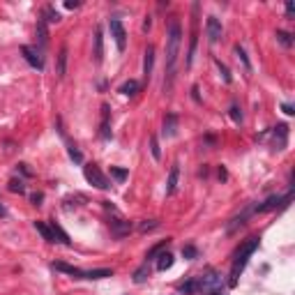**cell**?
I'll return each instance as SVG.
<instances>
[{"label":"cell","instance_id":"cell-1","mask_svg":"<svg viewBox=\"0 0 295 295\" xmlns=\"http://www.w3.org/2000/svg\"><path fill=\"white\" fill-rule=\"evenodd\" d=\"M180 46H182V26H180V21H178V16H171V21H168V35H166V79H164V92L173 88Z\"/></svg>","mask_w":295,"mask_h":295},{"label":"cell","instance_id":"cell-2","mask_svg":"<svg viewBox=\"0 0 295 295\" xmlns=\"http://www.w3.org/2000/svg\"><path fill=\"white\" fill-rule=\"evenodd\" d=\"M258 244H261V240H258V238H249L247 242L240 244V249L235 251L233 265H231V277H228V286H231V288L238 286V279H240V274H242L244 265H247V261H249L251 254L258 249Z\"/></svg>","mask_w":295,"mask_h":295},{"label":"cell","instance_id":"cell-3","mask_svg":"<svg viewBox=\"0 0 295 295\" xmlns=\"http://www.w3.org/2000/svg\"><path fill=\"white\" fill-rule=\"evenodd\" d=\"M196 284H198V288H203L208 293H217L221 288V277L217 274V270L208 268V270H203V274L196 279Z\"/></svg>","mask_w":295,"mask_h":295},{"label":"cell","instance_id":"cell-4","mask_svg":"<svg viewBox=\"0 0 295 295\" xmlns=\"http://www.w3.org/2000/svg\"><path fill=\"white\" fill-rule=\"evenodd\" d=\"M83 175H85V180L90 182L92 187H97V189H108V187H111V182L106 180V175L102 173L99 166H95V164H85Z\"/></svg>","mask_w":295,"mask_h":295},{"label":"cell","instance_id":"cell-5","mask_svg":"<svg viewBox=\"0 0 295 295\" xmlns=\"http://www.w3.org/2000/svg\"><path fill=\"white\" fill-rule=\"evenodd\" d=\"M108 30H111V37H113L118 51L122 53L125 46H127V32H125V26H122L120 19H111V21H108Z\"/></svg>","mask_w":295,"mask_h":295},{"label":"cell","instance_id":"cell-6","mask_svg":"<svg viewBox=\"0 0 295 295\" xmlns=\"http://www.w3.org/2000/svg\"><path fill=\"white\" fill-rule=\"evenodd\" d=\"M21 53H23V58H26V62L30 65V67H35V69H44V58H42V53L37 51V49H32V46H28V44H23L21 46Z\"/></svg>","mask_w":295,"mask_h":295},{"label":"cell","instance_id":"cell-7","mask_svg":"<svg viewBox=\"0 0 295 295\" xmlns=\"http://www.w3.org/2000/svg\"><path fill=\"white\" fill-rule=\"evenodd\" d=\"M194 12V26H191V39H189V51H187V67H191V60H194V51H196V42H198V2L191 7Z\"/></svg>","mask_w":295,"mask_h":295},{"label":"cell","instance_id":"cell-8","mask_svg":"<svg viewBox=\"0 0 295 295\" xmlns=\"http://www.w3.org/2000/svg\"><path fill=\"white\" fill-rule=\"evenodd\" d=\"M254 212H256V205H247V208H244L240 215H235L233 219H231V224L226 226V231H228V233H235L240 226H244V224H247V219H249Z\"/></svg>","mask_w":295,"mask_h":295},{"label":"cell","instance_id":"cell-9","mask_svg":"<svg viewBox=\"0 0 295 295\" xmlns=\"http://www.w3.org/2000/svg\"><path fill=\"white\" fill-rule=\"evenodd\" d=\"M291 198H293V196H291V194H288V196H284V198H281V196H270V198H268V201H263V203H261V205L256 203V212H268V210H274V208H279V205H281V208H284V205H288V203H291Z\"/></svg>","mask_w":295,"mask_h":295},{"label":"cell","instance_id":"cell-10","mask_svg":"<svg viewBox=\"0 0 295 295\" xmlns=\"http://www.w3.org/2000/svg\"><path fill=\"white\" fill-rule=\"evenodd\" d=\"M205 30H208V39H210L212 44H217L221 39V23L217 16H208V21H205Z\"/></svg>","mask_w":295,"mask_h":295},{"label":"cell","instance_id":"cell-11","mask_svg":"<svg viewBox=\"0 0 295 295\" xmlns=\"http://www.w3.org/2000/svg\"><path fill=\"white\" fill-rule=\"evenodd\" d=\"M99 136L108 141L111 138V108L108 104H102V122H99Z\"/></svg>","mask_w":295,"mask_h":295},{"label":"cell","instance_id":"cell-12","mask_svg":"<svg viewBox=\"0 0 295 295\" xmlns=\"http://www.w3.org/2000/svg\"><path fill=\"white\" fill-rule=\"evenodd\" d=\"M108 226H111V233H113L115 238H125V235L132 233V221L118 219V217H113V219H108Z\"/></svg>","mask_w":295,"mask_h":295},{"label":"cell","instance_id":"cell-13","mask_svg":"<svg viewBox=\"0 0 295 295\" xmlns=\"http://www.w3.org/2000/svg\"><path fill=\"white\" fill-rule=\"evenodd\" d=\"M270 134H272V145L274 148H277V150H284V148H286V141H288V127L286 125H277Z\"/></svg>","mask_w":295,"mask_h":295},{"label":"cell","instance_id":"cell-14","mask_svg":"<svg viewBox=\"0 0 295 295\" xmlns=\"http://www.w3.org/2000/svg\"><path fill=\"white\" fill-rule=\"evenodd\" d=\"M178 178H180V166L173 164L171 171H168V180H166V196H173L175 189H178Z\"/></svg>","mask_w":295,"mask_h":295},{"label":"cell","instance_id":"cell-15","mask_svg":"<svg viewBox=\"0 0 295 295\" xmlns=\"http://www.w3.org/2000/svg\"><path fill=\"white\" fill-rule=\"evenodd\" d=\"M53 270H58V272H65V274H69V277H74V279H83V270H79V268H74V265L62 263V261L53 263Z\"/></svg>","mask_w":295,"mask_h":295},{"label":"cell","instance_id":"cell-16","mask_svg":"<svg viewBox=\"0 0 295 295\" xmlns=\"http://www.w3.org/2000/svg\"><path fill=\"white\" fill-rule=\"evenodd\" d=\"M95 62H102L104 58V37H102V28H95Z\"/></svg>","mask_w":295,"mask_h":295},{"label":"cell","instance_id":"cell-17","mask_svg":"<svg viewBox=\"0 0 295 295\" xmlns=\"http://www.w3.org/2000/svg\"><path fill=\"white\" fill-rule=\"evenodd\" d=\"M178 134V115L175 113H168L166 120H164V136L171 138Z\"/></svg>","mask_w":295,"mask_h":295},{"label":"cell","instance_id":"cell-18","mask_svg":"<svg viewBox=\"0 0 295 295\" xmlns=\"http://www.w3.org/2000/svg\"><path fill=\"white\" fill-rule=\"evenodd\" d=\"M152 65H155V46H148V49H145V58H143V74H145V79H150Z\"/></svg>","mask_w":295,"mask_h":295},{"label":"cell","instance_id":"cell-19","mask_svg":"<svg viewBox=\"0 0 295 295\" xmlns=\"http://www.w3.org/2000/svg\"><path fill=\"white\" fill-rule=\"evenodd\" d=\"M171 268H173V254H168V251L159 254L157 256V270L159 272H166V270H171Z\"/></svg>","mask_w":295,"mask_h":295},{"label":"cell","instance_id":"cell-20","mask_svg":"<svg viewBox=\"0 0 295 295\" xmlns=\"http://www.w3.org/2000/svg\"><path fill=\"white\" fill-rule=\"evenodd\" d=\"M51 231H53V238H55V242H62V244H72V240H69V235L65 233L60 228V224H55V221H51Z\"/></svg>","mask_w":295,"mask_h":295},{"label":"cell","instance_id":"cell-21","mask_svg":"<svg viewBox=\"0 0 295 295\" xmlns=\"http://www.w3.org/2000/svg\"><path fill=\"white\" fill-rule=\"evenodd\" d=\"M106 277H113V270L108 268H99V270H90V272H83V279H106Z\"/></svg>","mask_w":295,"mask_h":295},{"label":"cell","instance_id":"cell-22","mask_svg":"<svg viewBox=\"0 0 295 295\" xmlns=\"http://www.w3.org/2000/svg\"><path fill=\"white\" fill-rule=\"evenodd\" d=\"M35 228H37V233L44 238L46 242H55V238H53V231L51 226H46L44 221H35Z\"/></svg>","mask_w":295,"mask_h":295},{"label":"cell","instance_id":"cell-23","mask_svg":"<svg viewBox=\"0 0 295 295\" xmlns=\"http://www.w3.org/2000/svg\"><path fill=\"white\" fill-rule=\"evenodd\" d=\"M67 72V46H60V53H58V76H65Z\"/></svg>","mask_w":295,"mask_h":295},{"label":"cell","instance_id":"cell-24","mask_svg":"<svg viewBox=\"0 0 295 295\" xmlns=\"http://www.w3.org/2000/svg\"><path fill=\"white\" fill-rule=\"evenodd\" d=\"M178 291H180L182 295H194L198 291L196 279H189V281H185V284H180V286H178Z\"/></svg>","mask_w":295,"mask_h":295},{"label":"cell","instance_id":"cell-25","mask_svg":"<svg viewBox=\"0 0 295 295\" xmlns=\"http://www.w3.org/2000/svg\"><path fill=\"white\" fill-rule=\"evenodd\" d=\"M148 277H150V268H148V263H143L136 272H134V284H143Z\"/></svg>","mask_w":295,"mask_h":295},{"label":"cell","instance_id":"cell-26","mask_svg":"<svg viewBox=\"0 0 295 295\" xmlns=\"http://www.w3.org/2000/svg\"><path fill=\"white\" fill-rule=\"evenodd\" d=\"M120 92H122V95H129V97H132V95H136V92H138V81L132 79V81H127V83H122Z\"/></svg>","mask_w":295,"mask_h":295},{"label":"cell","instance_id":"cell-27","mask_svg":"<svg viewBox=\"0 0 295 295\" xmlns=\"http://www.w3.org/2000/svg\"><path fill=\"white\" fill-rule=\"evenodd\" d=\"M233 51H235V55H238V60H242L244 69H247V72H251V62H249V58H247V53H244L242 46H235Z\"/></svg>","mask_w":295,"mask_h":295},{"label":"cell","instance_id":"cell-28","mask_svg":"<svg viewBox=\"0 0 295 295\" xmlns=\"http://www.w3.org/2000/svg\"><path fill=\"white\" fill-rule=\"evenodd\" d=\"M37 35H39V42H42V46H46V42H49V35H46V21H44V19H39V21H37Z\"/></svg>","mask_w":295,"mask_h":295},{"label":"cell","instance_id":"cell-29","mask_svg":"<svg viewBox=\"0 0 295 295\" xmlns=\"http://www.w3.org/2000/svg\"><path fill=\"white\" fill-rule=\"evenodd\" d=\"M277 42L279 44H284L286 49H291L293 46V39H291V32H284V30H277Z\"/></svg>","mask_w":295,"mask_h":295},{"label":"cell","instance_id":"cell-30","mask_svg":"<svg viewBox=\"0 0 295 295\" xmlns=\"http://www.w3.org/2000/svg\"><path fill=\"white\" fill-rule=\"evenodd\" d=\"M228 115H231V120L238 122V125L242 122V111H240V106H238V104H231V108H228Z\"/></svg>","mask_w":295,"mask_h":295},{"label":"cell","instance_id":"cell-31","mask_svg":"<svg viewBox=\"0 0 295 295\" xmlns=\"http://www.w3.org/2000/svg\"><path fill=\"white\" fill-rule=\"evenodd\" d=\"M44 21L58 23V21H60V14H58V12H55L53 7H44Z\"/></svg>","mask_w":295,"mask_h":295},{"label":"cell","instance_id":"cell-32","mask_svg":"<svg viewBox=\"0 0 295 295\" xmlns=\"http://www.w3.org/2000/svg\"><path fill=\"white\" fill-rule=\"evenodd\" d=\"M182 256L187 258V261H194V258L198 256V249L191 247V244H185V247H182Z\"/></svg>","mask_w":295,"mask_h":295},{"label":"cell","instance_id":"cell-33","mask_svg":"<svg viewBox=\"0 0 295 295\" xmlns=\"http://www.w3.org/2000/svg\"><path fill=\"white\" fill-rule=\"evenodd\" d=\"M168 242H171V240H161V242H159V244H155V247H152V249H150V251H148V256H145V258H148V261H150V258H155V256H159V251L164 249V247H166V244H168Z\"/></svg>","mask_w":295,"mask_h":295},{"label":"cell","instance_id":"cell-34","mask_svg":"<svg viewBox=\"0 0 295 295\" xmlns=\"http://www.w3.org/2000/svg\"><path fill=\"white\" fill-rule=\"evenodd\" d=\"M9 191H14V194H23L26 191V185H23V180H9Z\"/></svg>","mask_w":295,"mask_h":295},{"label":"cell","instance_id":"cell-35","mask_svg":"<svg viewBox=\"0 0 295 295\" xmlns=\"http://www.w3.org/2000/svg\"><path fill=\"white\" fill-rule=\"evenodd\" d=\"M150 152L155 159H161V152H159V141L157 136H150Z\"/></svg>","mask_w":295,"mask_h":295},{"label":"cell","instance_id":"cell-36","mask_svg":"<svg viewBox=\"0 0 295 295\" xmlns=\"http://www.w3.org/2000/svg\"><path fill=\"white\" fill-rule=\"evenodd\" d=\"M111 175H113L118 182H125V178H127V171H125V168H118V166H111Z\"/></svg>","mask_w":295,"mask_h":295},{"label":"cell","instance_id":"cell-37","mask_svg":"<svg viewBox=\"0 0 295 295\" xmlns=\"http://www.w3.org/2000/svg\"><path fill=\"white\" fill-rule=\"evenodd\" d=\"M217 67H219L221 76H224V81H226V83H231V74H228V67H226V65H224L221 60H217Z\"/></svg>","mask_w":295,"mask_h":295},{"label":"cell","instance_id":"cell-38","mask_svg":"<svg viewBox=\"0 0 295 295\" xmlns=\"http://www.w3.org/2000/svg\"><path fill=\"white\" fill-rule=\"evenodd\" d=\"M69 157L74 159V161H79V164H81V161H83V157H81V152L76 150L74 145H69Z\"/></svg>","mask_w":295,"mask_h":295},{"label":"cell","instance_id":"cell-39","mask_svg":"<svg viewBox=\"0 0 295 295\" xmlns=\"http://www.w3.org/2000/svg\"><path fill=\"white\" fill-rule=\"evenodd\" d=\"M159 221H145V224H141V233H148V231H152V228H157Z\"/></svg>","mask_w":295,"mask_h":295},{"label":"cell","instance_id":"cell-40","mask_svg":"<svg viewBox=\"0 0 295 295\" xmlns=\"http://www.w3.org/2000/svg\"><path fill=\"white\" fill-rule=\"evenodd\" d=\"M30 201H32V205H42V201H44V194H32Z\"/></svg>","mask_w":295,"mask_h":295},{"label":"cell","instance_id":"cell-41","mask_svg":"<svg viewBox=\"0 0 295 295\" xmlns=\"http://www.w3.org/2000/svg\"><path fill=\"white\" fill-rule=\"evenodd\" d=\"M286 16H288V19H293V16H295V5H293V2H288V5H286Z\"/></svg>","mask_w":295,"mask_h":295},{"label":"cell","instance_id":"cell-42","mask_svg":"<svg viewBox=\"0 0 295 295\" xmlns=\"http://www.w3.org/2000/svg\"><path fill=\"white\" fill-rule=\"evenodd\" d=\"M281 111H284L286 115H293V113H295V111H293V106H291V104H281Z\"/></svg>","mask_w":295,"mask_h":295},{"label":"cell","instance_id":"cell-43","mask_svg":"<svg viewBox=\"0 0 295 295\" xmlns=\"http://www.w3.org/2000/svg\"><path fill=\"white\" fill-rule=\"evenodd\" d=\"M150 26H152V16H145V21H143V32L150 30Z\"/></svg>","mask_w":295,"mask_h":295},{"label":"cell","instance_id":"cell-44","mask_svg":"<svg viewBox=\"0 0 295 295\" xmlns=\"http://www.w3.org/2000/svg\"><path fill=\"white\" fill-rule=\"evenodd\" d=\"M65 7H67V9H76V7H79V2H65Z\"/></svg>","mask_w":295,"mask_h":295},{"label":"cell","instance_id":"cell-45","mask_svg":"<svg viewBox=\"0 0 295 295\" xmlns=\"http://www.w3.org/2000/svg\"><path fill=\"white\" fill-rule=\"evenodd\" d=\"M5 215H7V210H5V208L0 205V217H5Z\"/></svg>","mask_w":295,"mask_h":295},{"label":"cell","instance_id":"cell-46","mask_svg":"<svg viewBox=\"0 0 295 295\" xmlns=\"http://www.w3.org/2000/svg\"><path fill=\"white\" fill-rule=\"evenodd\" d=\"M210 295H221V293H219V291H217V293H210Z\"/></svg>","mask_w":295,"mask_h":295}]
</instances>
